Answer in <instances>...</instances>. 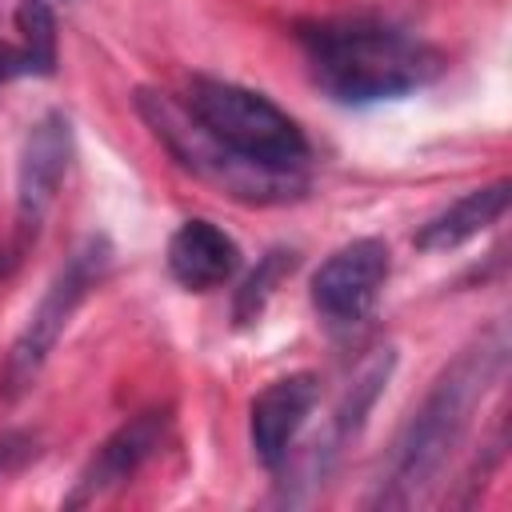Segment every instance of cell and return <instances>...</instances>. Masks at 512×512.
Listing matches in <instances>:
<instances>
[{"instance_id":"8fae6325","label":"cell","mask_w":512,"mask_h":512,"mask_svg":"<svg viewBox=\"0 0 512 512\" xmlns=\"http://www.w3.org/2000/svg\"><path fill=\"white\" fill-rule=\"evenodd\" d=\"M512 200V184L496 180L484 188H472L468 196L452 200L444 212H436L420 232H416V248L420 252H452L460 244H468L472 236H480L484 228H492Z\"/></svg>"},{"instance_id":"9a60e30c","label":"cell","mask_w":512,"mask_h":512,"mask_svg":"<svg viewBox=\"0 0 512 512\" xmlns=\"http://www.w3.org/2000/svg\"><path fill=\"white\" fill-rule=\"evenodd\" d=\"M28 456H32V436L28 432H4L0 436V480L8 472H16Z\"/></svg>"},{"instance_id":"7a4b0ae2","label":"cell","mask_w":512,"mask_h":512,"mask_svg":"<svg viewBox=\"0 0 512 512\" xmlns=\"http://www.w3.org/2000/svg\"><path fill=\"white\" fill-rule=\"evenodd\" d=\"M320 88L344 104L396 100L436 76L440 56L392 28L316 24L300 32Z\"/></svg>"},{"instance_id":"3957f363","label":"cell","mask_w":512,"mask_h":512,"mask_svg":"<svg viewBox=\"0 0 512 512\" xmlns=\"http://www.w3.org/2000/svg\"><path fill=\"white\" fill-rule=\"evenodd\" d=\"M140 116L148 120V128L156 132V140L200 180L224 188L236 200H252V204H272V200H288L304 188L300 168H272L260 160H248L240 152H232L228 144H220L184 104H176L164 92H140L136 96Z\"/></svg>"},{"instance_id":"30bf717a","label":"cell","mask_w":512,"mask_h":512,"mask_svg":"<svg viewBox=\"0 0 512 512\" xmlns=\"http://www.w3.org/2000/svg\"><path fill=\"white\" fill-rule=\"evenodd\" d=\"M236 264H240L236 240L212 220H184L168 240V272L192 292L224 284L236 272Z\"/></svg>"},{"instance_id":"52a82bcc","label":"cell","mask_w":512,"mask_h":512,"mask_svg":"<svg viewBox=\"0 0 512 512\" xmlns=\"http://www.w3.org/2000/svg\"><path fill=\"white\" fill-rule=\"evenodd\" d=\"M72 164V124L64 112H44L20 148L16 172V220L20 228H40L44 212L52 208L60 180Z\"/></svg>"},{"instance_id":"5bb4252c","label":"cell","mask_w":512,"mask_h":512,"mask_svg":"<svg viewBox=\"0 0 512 512\" xmlns=\"http://www.w3.org/2000/svg\"><path fill=\"white\" fill-rule=\"evenodd\" d=\"M296 268V256L292 252H268L260 264H256V272L244 280V288H240V296H236V320L240 324H248V320H256L260 312H264V304H268V296L276 292V284L288 276Z\"/></svg>"},{"instance_id":"7c38bea8","label":"cell","mask_w":512,"mask_h":512,"mask_svg":"<svg viewBox=\"0 0 512 512\" xmlns=\"http://www.w3.org/2000/svg\"><path fill=\"white\" fill-rule=\"evenodd\" d=\"M20 48H16V72L52 76L56 72V16L48 0H24L16 8Z\"/></svg>"},{"instance_id":"5b68a950","label":"cell","mask_w":512,"mask_h":512,"mask_svg":"<svg viewBox=\"0 0 512 512\" xmlns=\"http://www.w3.org/2000/svg\"><path fill=\"white\" fill-rule=\"evenodd\" d=\"M108 260H112V248L100 236H88L64 260V268L56 272V280L48 284V292L40 296V304L32 308L28 324L20 328V336H16L12 352H8V364H4V392L8 396H20L40 376V368L52 356V348H56L60 332L68 328L72 312L80 308L88 288L108 272Z\"/></svg>"},{"instance_id":"6da1fadb","label":"cell","mask_w":512,"mask_h":512,"mask_svg":"<svg viewBox=\"0 0 512 512\" xmlns=\"http://www.w3.org/2000/svg\"><path fill=\"white\" fill-rule=\"evenodd\" d=\"M500 364H504L500 340H480L476 348L456 356V364L436 380V388L424 396V404L412 412L408 428L400 432L376 504H392V508L412 504L420 488L432 484V476L444 468V460L460 444L472 420V408L480 404L484 388L496 380Z\"/></svg>"},{"instance_id":"2e32d148","label":"cell","mask_w":512,"mask_h":512,"mask_svg":"<svg viewBox=\"0 0 512 512\" xmlns=\"http://www.w3.org/2000/svg\"><path fill=\"white\" fill-rule=\"evenodd\" d=\"M8 76H16V48L0 44V80H8Z\"/></svg>"},{"instance_id":"4fadbf2b","label":"cell","mask_w":512,"mask_h":512,"mask_svg":"<svg viewBox=\"0 0 512 512\" xmlns=\"http://www.w3.org/2000/svg\"><path fill=\"white\" fill-rule=\"evenodd\" d=\"M388 372H392V352L384 348L380 356H372V360L360 368V376L352 380V388H348L344 404L336 408V436H352V432L364 424V416L372 412V404H376L380 388L388 384Z\"/></svg>"},{"instance_id":"8992f818","label":"cell","mask_w":512,"mask_h":512,"mask_svg":"<svg viewBox=\"0 0 512 512\" xmlns=\"http://www.w3.org/2000/svg\"><path fill=\"white\" fill-rule=\"evenodd\" d=\"M388 244L376 236L352 240L336 248L312 276V304L332 324H356L376 304L384 280H388Z\"/></svg>"},{"instance_id":"ba28073f","label":"cell","mask_w":512,"mask_h":512,"mask_svg":"<svg viewBox=\"0 0 512 512\" xmlns=\"http://www.w3.org/2000/svg\"><path fill=\"white\" fill-rule=\"evenodd\" d=\"M316 400H320V380L312 372L280 376L252 400L248 432H252V452L264 468H280L288 460V452H292L300 428L308 424Z\"/></svg>"},{"instance_id":"9c48e42d","label":"cell","mask_w":512,"mask_h":512,"mask_svg":"<svg viewBox=\"0 0 512 512\" xmlns=\"http://www.w3.org/2000/svg\"><path fill=\"white\" fill-rule=\"evenodd\" d=\"M160 440H164V416L160 412H144V416L128 420L124 428H116L100 444V452L88 460V468L80 472V480H76V488H72V496L64 504L68 508L92 504L96 496H104V492L120 488L124 480H132L140 472V464L160 448Z\"/></svg>"},{"instance_id":"277c9868","label":"cell","mask_w":512,"mask_h":512,"mask_svg":"<svg viewBox=\"0 0 512 512\" xmlns=\"http://www.w3.org/2000/svg\"><path fill=\"white\" fill-rule=\"evenodd\" d=\"M220 144H228L232 152L272 164V168H300L308 156V140L296 128V120L288 112H280L268 96L228 84V80H212V76H196L188 84V104H184Z\"/></svg>"}]
</instances>
